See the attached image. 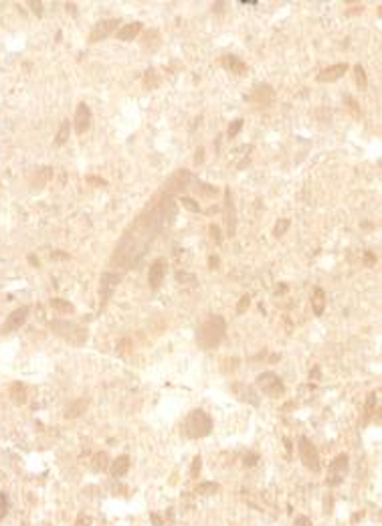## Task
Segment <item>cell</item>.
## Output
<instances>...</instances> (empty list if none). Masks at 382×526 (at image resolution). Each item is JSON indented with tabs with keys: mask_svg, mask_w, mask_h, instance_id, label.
<instances>
[{
	"mask_svg": "<svg viewBox=\"0 0 382 526\" xmlns=\"http://www.w3.org/2000/svg\"><path fill=\"white\" fill-rule=\"evenodd\" d=\"M174 217H176V202L170 195H166L152 209L142 213L135 219V223L124 233L119 245L115 247L114 263H119L124 269H130L134 263H138V259L152 245V241L164 229V225H170Z\"/></svg>",
	"mask_w": 382,
	"mask_h": 526,
	"instance_id": "obj_1",
	"label": "cell"
},
{
	"mask_svg": "<svg viewBox=\"0 0 382 526\" xmlns=\"http://www.w3.org/2000/svg\"><path fill=\"white\" fill-rule=\"evenodd\" d=\"M227 332V322L223 316L212 314L207 322L200 324V328L196 330V344L200 350H212L223 342Z\"/></svg>",
	"mask_w": 382,
	"mask_h": 526,
	"instance_id": "obj_2",
	"label": "cell"
},
{
	"mask_svg": "<svg viewBox=\"0 0 382 526\" xmlns=\"http://www.w3.org/2000/svg\"><path fill=\"white\" fill-rule=\"evenodd\" d=\"M212 431V419L209 413H204L202 409H194L190 411L186 421H184V433L190 439H200L207 437Z\"/></svg>",
	"mask_w": 382,
	"mask_h": 526,
	"instance_id": "obj_3",
	"label": "cell"
},
{
	"mask_svg": "<svg viewBox=\"0 0 382 526\" xmlns=\"http://www.w3.org/2000/svg\"><path fill=\"white\" fill-rule=\"evenodd\" d=\"M51 330L57 336H61L63 340L73 344V346H83L87 342V336H89L85 328H81V326H77V324L67 322V320H53L51 322Z\"/></svg>",
	"mask_w": 382,
	"mask_h": 526,
	"instance_id": "obj_4",
	"label": "cell"
},
{
	"mask_svg": "<svg viewBox=\"0 0 382 526\" xmlns=\"http://www.w3.org/2000/svg\"><path fill=\"white\" fill-rule=\"evenodd\" d=\"M297 449H299V460L302 464L311 469V471H320L322 469V464H320V453H318V448L313 445L306 435H302L297 439Z\"/></svg>",
	"mask_w": 382,
	"mask_h": 526,
	"instance_id": "obj_5",
	"label": "cell"
},
{
	"mask_svg": "<svg viewBox=\"0 0 382 526\" xmlns=\"http://www.w3.org/2000/svg\"><path fill=\"white\" fill-rule=\"evenodd\" d=\"M257 387L261 390L263 395L271 397V399H277V397H283L285 395V385L283 381L275 372H263L257 376Z\"/></svg>",
	"mask_w": 382,
	"mask_h": 526,
	"instance_id": "obj_6",
	"label": "cell"
},
{
	"mask_svg": "<svg viewBox=\"0 0 382 526\" xmlns=\"http://www.w3.org/2000/svg\"><path fill=\"white\" fill-rule=\"evenodd\" d=\"M190 180H192V174H190L188 170H176L172 176L164 182V193L166 195H176V193H180V191H184V188H188V184H190Z\"/></svg>",
	"mask_w": 382,
	"mask_h": 526,
	"instance_id": "obj_7",
	"label": "cell"
},
{
	"mask_svg": "<svg viewBox=\"0 0 382 526\" xmlns=\"http://www.w3.org/2000/svg\"><path fill=\"white\" fill-rule=\"evenodd\" d=\"M117 24H119V20H115V19H107V20L97 22L93 26V31L89 33V43H99V40L107 39L109 35L117 33Z\"/></svg>",
	"mask_w": 382,
	"mask_h": 526,
	"instance_id": "obj_8",
	"label": "cell"
},
{
	"mask_svg": "<svg viewBox=\"0 0 382 526\" xmlns=\"http://www.w3.org/2000/svg\"><path fill=\"white\" fill-rule=\"evenodd\" d=\"M73 124H75V134H79V136H83V134L89 130V126H91V110H89V105L85 101H81L77 105Z\"/></svg>",
	"mask_w": 382,
	"mask_h": 526,
	"instance_id": "obj_9",
	"label": "cell"
},
{
	"mask_svg": "<svg viewBox=\"0 0 382 526\" xmlns=\"http://www.w3.org/2000/svg\"><path fill=\"white\" fill-rule=\"evenodd\" d=\"M26 318H29V308H26V306L17 308L15 312H10V316H8L6 322L2 324V334H10V332L19 330L22 324L26 322Z\"/></svg>",
	"mask_w": 382,
	"mask_h": 526,
	"instance_id": "obj_10",
	"label": "cell"
},
{
	"mask_svg": "<svg viewBox=\"0 0 382 526\" xmlns=\"http://www.w3.org/2000/svg\"><path fill=\"white\" fill-rule=\"evenodd\" d=\"M348 71V63H336V65H330V67H325V69H322L318 73V81L320 83H334V81L338 79H342Z\"/></svg>",
	"mask_w": 382,
	"mask_h": 526,
	"instance_id": "obj_11",
	"label": "cell"
},
{
	"mask_svg": "<svg viewBox=\"0 0 382 526\" xmlns=\"http://www.w3.org/2000/svg\"><path fill=\"white\" fill-rule=\"evenodd\" d=\"M164 277H166V259H156L152 265H150V272H148V283L152 290H158L162 286Z\"/></svg>",
	"mask_w": 382,
	"mask_h": 526,
	"instance_id": "obj_12",
	"label": "cell"
},
{
	"mask_svg": "<svg viewBox=\"0 0 382 526\" xmlns=\"http://www.w3.org/2000/svg\"><path fill=\"white\" fill-rule=\"evenodd\" d=\"M251 103L255 105H261V107H267L271 101H273V87L267 85V83H259L253 87V93L247 97Z\"/></svg>",
	"mask_w": 382,
	"mask_h": 526,
	"instance_id": "obj_13",
	"label": "cell"
},
{
	"mask_svg": "<svg viewBox=\"0 0 382 526\" xmlns=\"http://www.w3.org/2000/svg\"><path fill=\"white\" fill-rule=\"evenodd\" d=\"M225 219H227L229 237H233L237 233V213H235V205H233V195H230L229 188H225Z\"/></svg>",
	"mask_w": 382,
	"mask_h": 526,
	"instance_id": "obj_14",
	"label": "cell"
},
{
	"mask_svg": "<svg viewBox=\"0 0 382 526\" xmlns=\"http://www.w3.org/2000/svg\"><path fill=\"white\" fill-rule=\"evenodd\" d=\"M330 471H332V480H327V484L336 486V484L342 482V478L346 476V471H348V455L340 453L336 460L330 464Z\"/></svg>",
	"mask_w": 382,
	"mask_h": 526,
	"instance_id": "obj_15",
	"label": "cell"
},
{
	"mask_svg": "<svg viewBox=\"0 0 382 526\" xmlns=\"http://www.w3.org/2000/svg\"><path fill=\"white\" fill-rule=\"evenodd\" d=\"M233 393L241 399V401H247V403H251L253 407H257L259 405V397H257V393L253 390V387H249V385H245V383H235L233 387Z\"/></svg>",
	"mask_w": 382,
	"mask_h": 526,
	"instance_id": "obj_16",
	"label": "cell"
},
{
	"mask_svg": "<svg viewBox=\"0 0 382 526\" xmlns=\"http://www.w3.org/2000/svg\"><path fill=\"white\" fill-rule=\"evenodd\" d=\"M142 29H144V24L135 20V22L124 24V26H121V29H117L115 37H117V40H124V43H130V40H134L135 37H138V35L142 33Z\"/></svg>",
	"mask_w": 382,
	"mask_h": 526,
	"instance_id": "obj_17",
	"label": "cell"
},
{
	"mask_svg": "<svg viewBox=\"0 0 382 526\" xmlns=\"http://www.w3.org/2000/svg\"><path fill=\"white\" fill-rule=\"evenodd\" d=\"M223 67L227 71L235 73V75H245L247 73V63H243L237 55H225L223 57Z\"/></svg>",
	"mask_w": 382,
	"mask_h": 526,
	"instance_id": "obj_18",
	"label": "cell"
},
{
	"mask_svg": "<svg viewBox=\"0 0 382 526\" xmlns=\"http://www.w3.org/2000/svg\"><path fill=\"white\" fill-rule=\"evenodd\" d=\"M117 283H119L117 273H103L101 275V298L103 300H107L109 295H112V292L117 288Z\"/></svg>",
	"mask_w": 382,
	"mask_h": 526,
	"instance_id": "obj_19",
	"label": "cell"
},
{
	"mask_svg": "<svg viewBox=\"0 0 382 526\" xmlns=\"http://www.w3.org/2000/svg\"><path fill=\"white\" fill-rule=\"evenodd\" d=\"M51 178H53V168L45 166V168H38L37 170V174H35V178H33L31 184H33L35 191H40V188H43Z\"/></svg>",
	"mask_w": 382,
	"mask_h": 526,
	"instance_id": "obj_20",
	"label": "cell"
},
{
	"mask_svg": "<svg viewBox=\"0 0 382 526\" xmlns=\"http://www.w3.org/2000/svg\"><path fill=\"white\" fill-rule=\"evenodd\" d=\"M311 308H313V314L316 316H322L324 310H325V292L322 288H316L313 290V295H311Z\"/></svg>",
	"mask_w": 382,
	"mask_h": 526,
	"instance_id": "obj_21",
	"label": "cell"
},
{
	"mask_svg": "<svg viewBox=\"0 0 382 526\" xmlns=\"http://www.w3.org/2000/svg\"><path fill=\"white\" fill-rule=\"evenodd\" d=\"M8 395H10V401L15 403V405H24L26 403V389H24V385H20V383H12L10 385V390H8Z\"/></svg>",
	"mask_w": 382,
	"mask_h": 526,
	"instance_id": "obj_22",
	"label": "cell"
},
{
	"mask_svg": "<svg viewBox=\"0 0 382 526\" xmlns=\"http://www.w3.org/2000/svg\"><path fill=\"white\" fill-rule=\"evenodd\" d=\"M128 469H130V457L128 455H119L117 460L112 464V476L121 478V476L128 474Z\"/></svg>",
	"mask_w": 382,
	"mask_h": 526,
	"instance_id": "obj_23",
	"label": "cell"
},
{
	"mask_svg": "<svg viewBox=\"0 0 382 526\" xmlns=\"http://www.w3.org/2000/svg\"><path fill=\"white\" fill-rule=\"evenodd\" d=\"M376 407H378V395L376 393H370V395H368V399H366V405H364V421H362V425H366L368 421H370V417L374 415Z\"/></svg>",
	"mask_w": 382,
	"mask_h": 526,
	"instance_id": "obj_24",
	"label": "cell"
},
{
	"mask_svg": "<svg viewBox=\"0 0 382 526\" xmlns=\"http://www.w3.org/2000/svg\"><path fill=\"white\" fill-rule=\"evenodd\" d=\"M85 409H87V401H85V399H79V401L71 403L69 407H67L65 417H67V419H75V417H79Z\"/></svg>",
	"mask_w": 382,
	"mask_h": 526,
	"instance_id": "obj_25",
	"label": "cell"
},
{
	"mask_svg": "<svg viewBox=\"0 0 382 526\" xmlns=\"http://www.w3.org/2000/svg\"><path fill=\"white\" fill-rule=\"evenodd\" d=\"M142 47L148 51H156L160 47V33L158 31H148L144 35V40H142Z\"/></svg>",
	"mask_w": 382,
	"mask_h": 526,
	"instance_id": "obj_26",
	"label": "cell"
},
{
	"mask_svg": "<svg viewBox=\"0 0 382 526\" xmlns=\"http://www.w3.org/2000/svg\"><path fill=\"white\" fill-rule=\"evenodd\" d=\"M69 134H71V121L69 119H63V124L57 132V136H55V144L57 146H63L67 140H69Z\"/></svg>",
	"mask_w": 382,
	"mask_h": 526,
	"instance_id": "obj_27",
	"label": "cell"
},
{
	"mask_svg": "<svg viewBox=\"0 0 382 526\" xmlns=\"http://www.w3.org/2000/svg\"><path fill=\"white\" fill-rule=\"evenodd\" d=\"M107 466H109V457H107V453H95L93 455V464H91V469L93 471H105L107 469Z\"/></svg>",
	"mask_w": 382,
	"mask_h": 526,
	"instance_id": "obj_28",
	"label": "cell"
},
{
	"mask_svg": "<svg viewBox=\"0 0 382 526\" xmlns=\"http://www.w3.org/2000/svg\"><path fill=\"white\" fill-rule=\"evenodd\" d=\"M354 79H356V85L360 91H364L368 87V79H366V71H364V67L362 65H356L354 67Z\"/></svg>",
	"mask_w": 382,
	"mask_h": 526,
	"instance_id": "obj_29",
	"label": "cell"
},
{
	"mask_svg": "<svg viewBox=\"0 0 382 526\" xmlns=\"http://www.w3.org/2000/svg\"><path fill=\"white\" fill-rule=\"evenodd\" d=\"M51 306L57 310V312H63V314H71V312H73V306H71L69 302L61 300V298H53V300H51Z\"/></svg>",
	"mask_w": 382,
	"mask_h": 526,
	"instance_id": "obj_30",
	"label": "cell"
},
{
	"mask_svg": "<svg viewBox=\"0 0 382 526\" xmlns=\"http://www.w3.org/2000/svg\"><path fill=\"white\" fill-rule=\"evenodd\" d=\"M289 225H291V221H289V219H279V221H277V225H275V229H273V235H275V237H283L285 233H287Z\"/></svg>",
	"mask_w": 382,
	"mask_h": 526,
	"instance_id": "obj_31",
	"label": "cell"
},
{
	"mask_svg": "<svg viewBox=\"0 0 382 526\" xmlns=\"http://www.w3.org/2000/svg\"><path fill=\"white\" fill-rule=\"evenodd\" d=\"M144 85L146 89H154L158 87V77H156V71L154 69H148L146 75H144Z\"/></svg>",
	"mask_w": 382,
	"mask_h": 526,
	"instance_id": "obj_32",
	"label": "cell"
},
{
	"mask_svg": "<svg viewBox=\"0 0 382 526\" xmlns=\"http://www.w3.org/2000/svg\"><path fill=\"white\" fill-rule=\"evenodd\" d=\"M180 205H182L186 211H190V213H198V211H200V205H198L194 198H190V196H180Z\"/></svg>",
	"mask_w": 382,
	"mask_h": 526,
	"instance_id": "obj_33",
	"label": "cell"
},
{
	"mask_svg": "<svg viewBox=\"0 0 382 526\" xmlns=\"http://www.w3.org/2000/svg\"><path fill=\"white\" fill-rule=\"evenodd\" d=\"M241 128H243V119L237 117L235 121H230V126H229V130H227V136H229V138H237V136H239V132H241Z\"/></svg>",
	"mask_w": 382,
	"mask_h": 526,
	"instance_id": "obj_34",
	"label": "cell"
},
{
	"mask_svg": "<svg viewBox=\"0 0 382 526\" xmlns=\"http://www.w3.org/2000/svg\"><path fill=\"white\" fill-rule=\"evenodd\" d=\"M8 508H10V500L4 492H0V520H4V516L8 514Z\"/></svg>",
	"mask_w": 382,
	"mask_h": 526,
	"instance_id": "obj_35",
	"label": "cell"
},
{
	"mask_svg": "<svg viewBox=\"0 0 382 526\" xmlns=\"http://www.w3.org/2000/svg\"><path fill=\"white\" fill-rule=\"evenodd\" d=\"M196 191H200L204 196H214L218 191H216V186H210V184H204V182H198L196 186Z\"/></svg>",
	"mask_w": 382,
	"mask_h": 526,
	"instance_id": "obj_36",
	"label": "cell"
},
{
	"mask_svg": "<svg viewBox=\"0 0 382 526\" xmlns=\"http://www.w3.org/2000/svg\"><path fill=\"white\" fill-rule=\"evenodd\" d=\"M200 468H202V457L200 455H196L194 460H192V468H190V478H198V474H200Z\"/></svg>",
	"mask_w": 382,
	"mask_h": 526,
	"instance_id": "obj_37",
	"label": "cell"
},
{
	"mask_svg": "<svg viewBox=\"0 0 382 526\" xmlns=\"http://www.w3.org/2000/svg\"><path fill=\"white\" fill-rule=\"evenodd\" d=\"M196 492H198V494H214V492H218V486L212 484V482H209V484H200Z\"/></svg>",
	"mask_w": 382,
	"mask_h": 526,
	"instance_id": "obj_38",
	"label": "cell"
},
{
	"mask_svg": "<svg viewBox=\"0 0 382 526\" xmlns=\"http://www.w3.org/2000/svg\"><path fill=\"white\" fill-rule=\"evenodd\" d=\"M249 306H251V295H243V298L239 300V304H237V314H245Z\"/></svg>",
	"mask_w": 382,
	"mask_h": 526,
	"instance_id": "obj_39",
	"label": "cell"
},
{
	"mask_svg": "<svg viewBox=\"0 0 382 526\" xmlns=\"http://www.w3.org/2000/svg\"><path fill=\"white\" fill-rule=\"evenodd\" d=\"M209 233H210V237L214 239L216 245H221V241H223V237H221V229H218L216 225H210V227H209Z\"/></svg>",
	"mask_w": 382,
	"mask_h": 526,
	"instance_id": "obj_40",
	"label": "cell"
},
{
	"mask_svg": "<svg viewBox=\"0 0 382 526\" xmlns=\"http://www.w3.org/2000/svg\"><path fill=\"white\" fill-rule=\"evenodd\" d=\"M364 265L366 267H374L376 265V255L372 251H366L364 253Z\"/></svg>",
	"mask_w": 382,
	"mask_h": 526,
	"instance_id": "obj_41",
	"label": "cell"
},
{
	"mask_svg": "<svg viewBox=\"0 0 382 526\" xmlns=\"http://www.w3.org/2000/svg\"><path fill=\"white\" fill-rule=\"evenodd\" d=\"M29 6H33V12L37 17H43V2H40V0H31Z\"/></svg>",
	"mask_w": 382,
	"mask_h": 526,
	"instance_id": "obj_42",
	"label": "cell"
},
{
	"mask_svg": "<svg viewBox=\"0 0 382 526\" xmlns=\"http://www.w3.org/2000/svg\"><path fill=\"white\" fill-rule=\"evenodd\" d=\"M243 460H245V462H243L245 466H255L257 460H259V455H257V453H247V455L243 457Z\"/></svg>",
	"mask_w": 382,
	"mask_h": 526,
	"instance_id": "obj_43",
	"label": "cell"
},
{
	"mask_svg": "<svg viewBox=\"0 0 382 526\" xmlns=\"http://www.w3.org/2000/svg\"><path fill=\"white\" fill-rule=\"evenodd\" d=\"M204 162V148H196V156H194V164H202Z\"/></svg>",
	"mask_w": 382,
	"mask_h": 526,
	"instance_id": "obj_44",
	"label": "cell"
},
{
	"mask_svg": "<svg viewBox=\"0 0 382 526\" xmlns=\"http://www.w3.org/2000/svg\"><path fill=\"white\" fill-rule=\"evenodd\" d=\"M67 257H69V255L63 253V251H53V253H51V259H55V261H59V259H67Z\"/></svg>",
	"mask_w": 382,
	"mask_h": 526,
	"instance_id": "obj_45",
	"label": "cell"
},
{
	"mask_svg": "<svg viewBox=\"0 0 382 526\" xmlns=\"http://www.w3.org/2000/svg\"><path fill=\"white\" fill-rule=\"evenodd\" d=\"M218 265H221V259H218L216 255H210V257H209V267L210 269H216Z\"/></svg>",
	"mask_w": 382,
	"mask_h": 526,
	"instance_id": "obj_46",
	"label": "cell"
},
{
	"mask_svg": "<svg viewBox=\"0 0 382 526\" xmlns=\"http://www.w3.org/2000/svg\"><path fill=\"white\" fill-rule=\"evenodd\" d=\"M87 182H89V184H99V186H105V184H107L105 180H101V178H97V176H87Z\"/></svg>",
	"mask_w": 382,
	"mask_h": 526,
	"instance_id": "obj_47",
	"label": "cell"
},
{
	"mask_svg": "<svg viewBox=\"0 0 382 526\" xmlns=\"http://www.w3.org/2000/svg\"><path fill=\"white\" fill-rule=\"evenodd\" d=\"M295 524H297V526H311V522H309L306 516H297V518H295Z\"/></svg>",
	"mask_w": 382,
	"mask_h": 526,
	"instance_id": "obj_48",
	"label": "cell"
},
{
	"mask_svg": "<svg viewBox=\"0 0 382 526\" xmlns=\"http://www.w3.org/2000/svg\"><path fill=\"white\" fill-rule=\"evenodd\" d=\"M126 346H130V340H124V342L119 344V354H121V352H126V350H128Z\"/></svg>",
	"mask_w": 382,
	"mask_h": 526,
	"instance_id": "obj_49",
	"label": "cell"
},
{
	"mask_svg": "<svg viewBox=\"0 0 382 526\" xmlns=\"http://www.w3.org/2000/svg\"><path fill=\"white\" fill-rule=\"evenodd\" d=\"M29 261H31L33 265H37V267H38V259L35 257V255H31V257H29Z\"/></svg>",
	"mask_w": 382,
	"mask_h": 526,
	"instance_id": "obj_50",
	"label": "cell"
}]
</instances>
